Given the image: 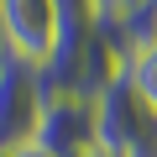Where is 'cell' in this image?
<instances>
[{
    "label": "cell",
    "instance_id": "obj_1",
    "mask_svg": "<svg viewBox=\"0 0 157 157\" xmlns=\"http://www.w3.org/2000/svg\"><path fill=\"white\" fill-rule=\"evenodd\" d=\"M94 131H100V152L110 157H157V110L136 94L126 68L94 94Z\"/></svg>",
    "mask_w": 157,
    "mask_h": 157
},
{
    "label": "cell",
    "instance_id": "obj_3",
    "mask_svg": "<svg viewBox=\"0 0 157 157\" xmlns=\"http://www.w3.org/2000/svg\"><path fill=\"white\" fill-rule=\"evenodd\" d=\"M32 141H37L47 157H89V152L100 147V131H94V100L58 89V94L42 105Z\"/></svg>",
    "mask_w": 157,
    "mask_h": 157
},
{
    "label": "cell",
    "instance_id": "obj_6",
    "mask_svg": "<svg viewBox=\"0 0 157 157\" xmlns=\"http://www.w3.org/2000/svg\"><path fill=\"white\" fill-rule=\"evenodd\" d=\"M131 6H136V0H126V11H131ZM126 11H121V16H126Z\"/></svg>",
    "mask_w": 157,
    "mask_h": 157
},
{
    "label": "cell",
    "instance_id": "obj_5",
    "mask_svg": "<svg viewBox=\"0 0 157 157\" xmlns=\"http://www.w3.org/2000/svg\"><path fill=\"white\" fill-rule=\"evenodd\" d=\"M6 157H47V152H42L37 141H26V147H16V152H6Z\"/></svg>",
    "mask_w": 157,
    "mask_h": 157
},
{
    "label": "cell",
    "instance_id": "obj_4",
    "mask_svg": "<svg viewBox=\"0 0 157 157\" xmlns=\"http://www.w3.org/2000/svg\"><path fill=\"white\" fill-rule=\"evenodd\" d=\"M58 37H63V26H58L52 0H0V42L21 63L47 68L58 58Z\"/></svg>",
    "mask_w": 157,
    "mask_h": 157
},
{
    "label": "cell",
    "instance_id": "obj_2",
    "mask_svg": "<svg viewBox=\"0 0 157 157\" xmlns=\"http://www.w3.org/2000/svg\"><path fill=\"white\" fill-rule=\"evenodd\" d=\"M58 89L47 84V73L37 63H21L16 52H0V157L32 141L42 105Z\"/></svg>",
    "mask_w": 157,
    "mask_h": 157
}]
</instances>
